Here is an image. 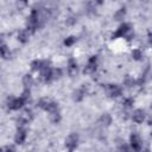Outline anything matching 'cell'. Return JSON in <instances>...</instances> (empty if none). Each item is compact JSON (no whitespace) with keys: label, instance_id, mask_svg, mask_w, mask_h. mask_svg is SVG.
Listing matches in <instances>:
<instances>
[{"label":"cell","instance_id":"6da1fadb","mask_svg":"<svg viewBox=\"0 0 152 152\" xmlns=\"http://www.w3.org/2000/svg\"><path fill=\"white\" fill-rule=\"evenodd\" d=\"M31 119H32V113H31V110L25 109V110H23V112L19 114V116H18V122L23 126V125H25V124H28V122L31 121Z\"/></svg>","mask_w":152,"mask_h":152},{"label":"cell","instance_id":"7a4b0ae2","mask_svg":"<svg viewBox=\"0 0 152 152\" xmlns=\"http://www.w3.org/2000/svg\"><path fill=\"white\" fill-rule=\"evenodd\" d=\"M77 142H78V137L76 134H70L66 139H65V146L69 148V150H74L76 146H77Z\"/></svg>","mask_w":152,"mask_h":152},{"label":"cell","instance_id":"3957f363","mask_svg":"<svg viewBox=\"0 0 152 152\" xmlns=\"http://www.w3.org/2000/svg\"><path fill=\"white\" fill-rule=\"evenodd\" d=\"M131 146L135 151H139L141 148V139L137 133H133L131 135Z\"/></svg>","mask_w":152,"mask_h":152},{"label":"cell","instance_id":"277c9868","mask_svg":"<svg viewBox=\"0 0 152 152\" xmlns=\"http://www.w3.org/2000/svg\"><path fill=\"white\" fill-rule=\"evenodd\" d=\"M95 70H96V57L93 56V57L88 61V64H87L86 68H84V72H86V74H91V72H94Z\"/></svg>","mask_w":152,"mask_h":152},{"label":"cell","instance_id":"5b68a950","mask_svg":"<svg viewBox=\"0 0 152 152\" xmlns=\"http://www.w3.org/2000/svg\"><path fill=\"white\" fill-rule=\"evenodd\" d=\"M132 119H133V121L137 122V124L142 122L144 119H145V113H144V110H141V109H135V110L133 112V114H132Z\"/></svg>","mask_w":152,"mask_h":152},{"label":"cell","instance_id":"8992f818","mask_svg":"<svg viewBox=\"0 0 152 152\" xmlns=\"http://www.w3.org/2000/svg\"><path fill=\"white\" fill-rule=\"evenodd\" d=\"M77 71H78L77 63H76L72 58H71V59H69V62H68V74H69L70 76H76Z\"/></svg>","mask_w":152,"mask_h":152},{"label":"cell","instance_id":"52a82bcc","mask_svg":"<svg viewBox=\"0 0 152 152\" xmlns=\"http://www.w3.org/2000/svg\"><path fill=\"white\" fill-rule=\"evenodd\" d=\"M25 139H26V131L24 128H19L17 134H15V137H14L15 142L17 144H23L25 141Z\"/></svg>","mask_w":152,"mask_h":152},{"label":"cell","instance_id":"ba28073f","mask_svg":"<svg viewBox=\"0 0 152 152\" xmlns=\"http://www.w3.org/2000/svg\"><path fill=\"white\" fill-rule=\"evenodd\" d=\"M129 31H131L129 25H128V24H122V25L119 27V30L116 31L115 37H125Z\"/></svg>","mask_w":152,"mask_h":152},{"label":"cell","instance_id":"9c48e42d","mask_svg":"<svg viewBox=\"0 0 152 152\" xmlns=\"http://www.w3.org/2000/svg\"><path fill=\"white\" fill-rule=\"evenodd\" d=\"M108 94L112 96V97H116L121 94V88L116 84H109L108 87Z\"/></svg>","mask_w":152,"mask_h":152},{"label":"cell","instance_id":"30bf717a","mask_svg":"<svg viewBox=\"0 0 152 152\" xmlns=\"http://www.w3.org/2000/svg\"><path fill=\"white\" fill-rule=\"evenodd\" d=\"M30 38V32L28 30H21L19 33H18V40L21 42V43H26Z\"/></svg>","mask_w":152,"mask_h":152},{"label":"cell","instance_id":"8fae6325","mask_svg":"<svg viewBox=\"0 0 152 152\" xmlns=\"http://www.w3.org/2000/svg\"><path fill=\"white\" fill-rule=\"evenodd\" d=\"M49 113H50V114H49V119H50L51 122H53V124L59 122V120H61V114H59L58 109L52 110V112H49Z\"/></svg>","mask_w":152,"mask_h":152},{"label":"cell","instance_id":"7c38bea8","mask_svg":"<svg viewBox=\"0 0 152 152\" xmlns=\"http://www.w3.org/2000/svg\"><path fill=\"white\" fill-rule=\"evenodd\" d=\"M99 122H100L102 126H108V125L112 122V118H110L108 114H103V115L100 118Z\"/></svg>","mask_w":152,"mask_h":152},{"label":"cell","instance_id":"4fadbf2b","mask_svg":"<svg viewBox=\"0 0 152 152\" xmlns=\"http://www.w3.org/2000/svg\"><path fill=\"white\" fill-rule=\"evenodd\" d=\"M23 84H24L26 88L31 87V86L33 84V77H32L31 75H25L24 78H23Z\"/></svg>","mask_w":152,"mask_h":152},{"label":"cell","instance_id":"5bb4252c","mask_svg":"<svg viewBox=\"0 0 152 152\" xmlns=\"http://www.w3.org/2000/svg\"><path fill=\"white\" fill-rule=\"evenodd\" d=\"M1 56L5 58V59H7L10 56H11V51H10V49L2 43V45H1Z\"/></svg>","mask_w":152,"mask_h":152},{"label":"cell","instance_id":"9a60e30c","mask_svg":"<svg viewBox=\"0 0 152 152\" xmlns=\"http://www.w3.org/2000/svg\"><path fill=\"white\" fill-rule=\"evenodd\" d=\"M83 96H84V90L83 89H78L74 93V100L75 101H81L83 99Z\"/></svg>","mask_w":152,"mask_h":152},{"label":"cell","instance_id":"2e32d148","mask_svg":"<svg viewBox=\"0 0 152 152\" xmlns=\"http://www.w3.org/2000/svg\"><path fill=\"white\" fill-rule=\"evenodd\" d=\"M61 75H62L61 69H57V68L51 69V76H52V80H57V78H59Z\"/></svg>","mask_w":152,"mask_h":152},{"label":"cell","instance_id":"e0dca14e","mask_svg":"<svg viewBox=\"0 0 152 152\" xmlns=\"http://www.w3.org/2000/svg\"><path fill=\"white\" fill-rule=\"evenodd\" d=\"M125 13H126V10H125V8H120V10L115 13V15H114V17H115V19H116V20H120V19H122V18H124Z\"/></svg>","mask_w":152,"mask_h":152},{"label":"cell","instance_id":"ac0fdd59","mask_svg":"<svg viewBox=\"0 0 152 152\" xmlns=\"http://www.w3.org/2000/svg\"><path fill=\"white\" fill-rule=\"evenodd\" d=\"M26 5H27V0H17V7H18L19 10L25 8Z\"/></svg>","mask_w":152,"mask_h":152},{"label":"cell","instance_id":"d6986e66","mask_svg":"<svg viewBox=\"0 0 152 152\" xmlns=\"http://www.w3.org/2000/svg\"><path fill=\"white\" fill-rule=\"evenodd\" d=\"M122 104H124V107L129 108V107H132V104H133V100H132V99H125V100L122 101Z\"/></svg>","mask_w":152,"mask_h":152},{"label":"cell","instance_id":"ffe728a7","mask_svg":"<svg viewBox=\"0 0 152 152\" xmlns=\"http://www.w3.org/2000/svg\"><path fill=\"white\" fill-rule=\"evenodd\" d=\"M75 37H69V38H66L65 39V42H64V44L66 45V46H70V45H72L74 43H75Z\"/></svg>","mask_w":152,"mask_h":152},{"label":"cell","instance_id":"44dd1931","mask_svg":"<svg viewBox=\"0 0 152 152\" xmlns=\"http://www.w3.org/2000/svg\"><path fill=\"white\" fill-rule=\"evenodd\" d=\"M132 56H133L135 59H140V58L142 57V53L140 52V50H134L133 53H132Z\"/></svg>","mask_w":152,"mask_h":152},{"label":"cell","instance_id":"7402d4cb","mask_svg":"<svg viewBox=\"0 0 152 152\" xmlns=\"http://www.w3.org/2000/svg\"><path fill=\"white\" fill-rule=\"evenodd\" d=\"M125 83H126L128 87H131V86H133V84H134V81H133L131 77H127V78L125 80Z\"/></svg>","mask_w":152,"mask_h":152},{"label":"cell","instance_id":"603a6c76","mask_svg":"<svg viewBox=\"0 0 152 152\" xmlns=\"http://www.w3.org/2000/svg\"><path fill=\"white\" fill-rule=\"evenodd\" d=\"M147 122H148V125H150V126H152V115L147 119Z\"/></svg>","mask_w":152,"mask_h":152},{"label":"cell","instance_id":"cb8c5ba5","mask_svg":"<svg viewBox=\"0 0 152 152\" xmlns=\"http://www.w3.org/2000/svg\"><path fill=\"white\" fill-rule=\"evenodd\" d=\"M148 38H150V43L152 44V34H150V36H148Z\"/></svg>","mask_w":152,"mask_h":152},{"label":"cell","instance_id":"d4e9b609","mask_svg":"<svg viewBox=\"0 0 152 152\" xmlns=\"http://www.w3.org/2000/svg\"><path fill=\"white\" fill-rule=\"evenodd\" d=\"M96 1H97V2H102V0H96Z\"/></svg>","mask_w":152,"mask_h":152}]
</instances>
